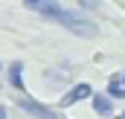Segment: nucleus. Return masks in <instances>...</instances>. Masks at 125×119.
Listing matches in <instances>:
<instances>
[{
    "instance_id": "obj_1",
    "label": "nucleus",
    "mask_w": 125,
    "mask_h": 119,
    "mask_svg": "<svg viewBox=\"0 0 125 119\" xmlns=\"http://www.w3.org/2000/svg\"><path fill=\"white\" fill-rule=\"evenodd\" d=\"M55 23H61L67 32H73V35H79V38H96V35H99L96 20H90L87 15H82L79 9H61V15L55 18Z\"/></svg>"
},
{
    "instance_id": "obj_2",
    "label": "nucleus",
    "mask_w": 125,
    "mask_h": 119,
    "mask_svg": "<svg viewBox=\"0 0 125 119\" xmlns=\"http://www.w3.org/2000/svg\"><path fill=\"white\" fill-rule=\"evenodd\" d=\"M90 96H93V87L84 84V81H79V84H73V87L61 96V108H73L76 102H84V99H90Z\"/></svg>"
},
{
    "instance_id": "obj_3",
    "label": "nucleus",
    "mask_w": 125,
    "mask_h": 119,
    "mask_svg": "<svg viewBox=\"0 0 125 119\" xmlns=\"http://www.w3.org/2000/svg\"><path fill=\"white\" fill-rule=\"evenodd\" d=\"M21 108H23L26 113H32L35 119H61L52 108H47V105H41V102H35V99H26V96L21 99Z\"/></svg>"
},
{
    "instance_id": "obj_4",
    "label": "nucleus",
    "mask_w": 125,
    "mask_h": 119,
    "mask_svg": "<svg viewBox=\"0 0 125 119\" xmlns=\"http://www.w3.org/2000/svg\"><path fill=\"white\" fill-rule=\"evenodd\" d=\"M90 105H93V110L99 116H114V99L108 93H93L90 96Z\"/></svg>"
},
{
    "instance_id": "obj_5",
    "label": "nucleus",
    "mask_w": 125,
    "mask_h": 119,
    "mask_svg": "<svg viewBox=\"0 0 125 119\" xmlns=\"http://www.w3.org/2000/svg\"><path fill=\"white\" fill-rule=\"evenodd\" d=\"M9 84L18 93H23V64L21 61H12L9 64Z\"/></svg>"
},
{
    "instance_id": "obj_6",
    "label": "nucleus",
    "mask_w": 125,
    "mask_h": 119,
    "mask_svg": "<svg viewBox=\"0 0 125 119\" xmlns=\"http://www.w3.org/2000/svg\"><path fill=\"white\" fill-rule=\"evenodd\" d=\"M108 96L116 102V99H125V81H122V76H114L111 81H108Z\"/></svg>"
},
{
    "instance_id": "obj_7",
    "label": "nucleus",
    "mask_w": 125,
    "mask_h": 119,
    "mask_svg": "<svg viewBox=\"0 0 125 119\" xmlns=\"http://www.w3.org/2000/svg\"><path fill=\"white\" fill-rule=\"evenodd\" d=\"M61 9H64V6H58L55 0H44V3L38 6V12H41L44 18H50V20H55V18L61 15Z\"/></svg>"
},
{
    "instance_id": "obj_8",
    "label": "nucleus",
    "mask_w": 125,
    "mask_h": 119,
    "mask_svg": "<svg viewBox=\"0 0 125 119\" xmlns=\"http://www.w3.org/2000/svg\"><path fill=\"white\" fill-rule=\"evenodd\" d=\"M102 6V0H79V9H84V12H96Z\"/></svg>"
},
{
    "instance_id": "obj_9",
    "label": "nucleus",
    "mask_w": 125,
    "mask_h": 119,
    "mask_svg": "<svg viewBox=\"0 0 125 119\" xmlns=\"http://www.w3.org/2000/svg\"><path fill=\"white\" fill-rule=\"evenodd\" d=\"M41 3H44V0H23V6H26V9H35V12H38Z\"/></svg>"
},
{
    "instance_id": "obj_10",
    "label": "nucleus",
    "mask_w": 125,
    "mask_h": 119,
    "mask_svg": "<svg viewBox=\"0 0 125 119\" xmlns=\"http://www.w3.org/2000/svg\"><path fill=\"white\" fill-rule=\"evenodd\" d=\"M9 116V110H6V105H0V119H6Z\"/></svg>"
},
{
    "instance_id": "obj_11",
    "label": "nucleus",
    "mask_w": 125,
    "mask_h": 119,
    "mask_svg": "<svg viewBox=\"0 0 125 119\" xmlns=\"http://www.w3.org/2000/svg\"><path fill=\"white\" fill-rule=\"evenodd\" d=\"M116 119H125V116H116Z\"/></svg>"
},
{
    "instance_id": "obj_12",
    "label": "nucleus",
    "mask_w": 125,
    "mask_h": 119,
    "mask_svg": "<svg viewBox=\"0 0 125 119\" xmlns=\"http://www.w3.org/2000/svg\"><path fill=\"white\" fill-rule=\"evenodd\" d=\"M122 81H125V76H122Z\"/></svg>"
}]
</instances>
